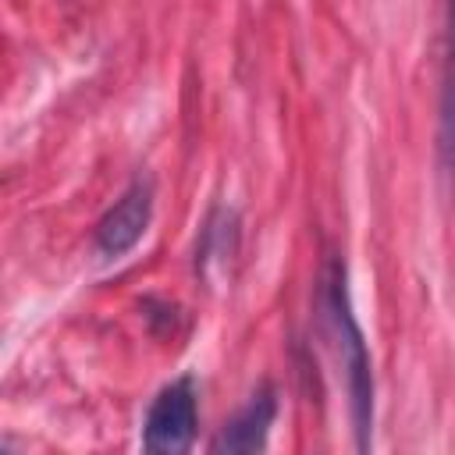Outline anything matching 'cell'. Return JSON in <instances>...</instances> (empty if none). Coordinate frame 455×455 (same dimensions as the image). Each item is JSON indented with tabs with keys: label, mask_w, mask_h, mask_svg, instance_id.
I'll list each match as a JSON object with an SVG mask.
<instances>
[{
	"label": "cell",
	"mask_w": 455,
	"mask_h": 455,
	"mask_svg": "<svg viewBox=\"0 0 455 455\" xmlns=\"http://www.w3.org/2000/svg\"><path fill=\"white\" fill-rule=\"evenodd\" d=\"M316 306H320L323 331L331 338L334 359H338L341 377H345V398H348V419H352L355 448L366 451L370 441H373V363H370L366 334H363V327L355 320V309H352L348 267L334 252L320 267Z\"/></svg>",
	"instance_id": "6da1fadb"
},
{
	"label": "cell",
	"mask_w": 455,
	"mask_h": 455,
	"mask_svg": "<svg viewBox=\"0 0 455 455\" xmlns=\"http://www.w3.org/2000/svg\"><path fill=\"white\" fill-rule=\"evenodd\" d=\"M196 427H199V402H196V380L174 377L156 391V398L146 409L142 419V448L146 451H167L181 455L196 444Z\"/></svg>",
	"instance_id": "7a4b0ae2"
},
{
	"label": "cell",
	"mask_w": 455,
	"mask_h": 455,
	"mask_svg": "<svg viewBox=\"0 0 455 455\" xmlns=\"http://www.w3.org/2000/svg\"><path fill=\"white\" fill-rule=\"evenodd\" d=\"M153 203H156L153 178L135 174L132 185L114 199V206L96 220V231H92L96 256L110 263V259H121L124 252H132L153 224Z\"/></svg>",
	"instance_id": "3957f363"
},
{
	"label": "cell",
	"mask_w": 455,
	"mask_h": 455,
	"mask_svg": "<svg viewBox=\"0 0 455 455\" xmlns=\"http://www.w3.org/2000/svg\"><path fill=\"white\" fill-rule=\"evenodd\" d=\"M277 416V391L270 384H259L245 405L217 430V437L210 441V451L224 455V451H263L270 427Z\"/></svg>",
	"instance_id": "277c9868"
},
{
	"label": "cell",
	"mask_w": 455,
	"mask_h": 455,
	"mask_svg": "<svg viewBox=\"0 0 455 455\" xmlns=\"http://www.w3.org/2000/svg\"><path fill=\"white\" fill-rule=\"evenodd\" d=\"M441 149L455 167V0H448V53H444V92H441Z\"/></svg>",
	"instance_id": "5b68a950"
}]
</instances>
